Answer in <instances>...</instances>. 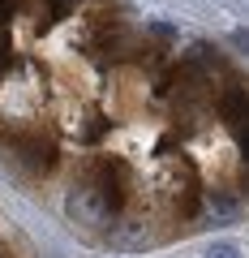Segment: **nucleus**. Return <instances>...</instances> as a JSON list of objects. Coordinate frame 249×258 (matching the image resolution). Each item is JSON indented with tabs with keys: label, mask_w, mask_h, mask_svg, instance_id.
I'll use <instances>...</instances> for the list:
<instances>
[{
	"label": "nucleus",
	"mask_w": 249,
	"mask_h": 258,
	"mask_svg": "<svg viewBox=\"0 0 249 258\" xmlns=\"http://www.w3.org/2000/svg\"><path fill=\"white\" fill-rule=\"evenodd\" d=\"M65 211H69V220H73L77 228H86V232H99L103 224H112V207L103 203V194L95 189V185H77V189H69Z\"/></svg>",
	"instance_id": "nucleus-1"
},
{
	"label": "nucleus",
	"mask_w": 249,
	"mask_h": 258,
	"mask_svg": "<svg viewBox=\"0 0 249 258\" xmlns=\"http://www.w3.org/2000/svg\"><path fill=\"white\" fill-rule=\"evenodd\" d=\"M9 155H13V164H22L26 172H47L56 147L47 138H39V134H13L9 138Z\"/></svg>",
	"instance_id": "nucleus-2"
},
{
	"label": "nucleus",
	"mask_w": 249,
	"mask_h": 258,
	"mask_svg": "<svg viewBox=\"0 0 249 258\" xmlns=\"http://www.w3.org/2000/svg\"><path fill=\"white\" fill-rule=\"evenodd\" d=\"M108 241H112L116 249H125V254H133V249L155 245V232H150V224H142V220H125V224H116V228H112Z\"/></svg>",
	"instance_id": "nucleus-3"
},
{
	"label": "nucleus",
	"mask_w": 249,
	"mask_h": 258,
	"mask_svg": "<svg viewBox=\"0 0 249 258\" xmlns=\"http://www.w3.org/2000/svg\"><path fill=\"white\" fill-rule=\"evenodd\" d=\"M236 211H240V203L228 198V194H211V198H206V215H211V220H236Z\"/></svg>",
	"instance_id": "nucleus-4"
},
{
	"label": "nucleus",
	"mask_w": 249,
	"mask_h": 258,
	"mask_svg": "<svg viewBox=\"0 0 249 258\" xmlns=\"http://www.w3.org/2000/svg\"><path fill=\"white\" fill-rule=\"evenodd\" d=\"M202 258H240V249L236 245H232V241H215V245L211 249H206V254Z\"/></svg>",
	"instance_id": "nucleus-5"
},
{
	"label": "nucleus",
	"mask_w": 249,
	"mask_h": 258,
	"mask_svg": "<svg viewBox=\"0 0 249 258\" xmlns=\"http://www.w3.org/2000/svg\"><path fill=\"white\" fill-rule=\"evenodd\" d=\"M73 5H77V0H52V22H56V18H65Z\"/></svg>",
	"instance_id": "nucleus-6"
},
{
	"label": "nucleus",
	"mask_w": 249,
	"mask_h": 258,
	"mask_svg": "<svg viewBox=\"0 0 249 258\" xmlns=\"http://www.w3.org/2000/svg\"><path fill=\"white\" fill-rule=\"evenodd\" d=\"M150 30H155V35H159V39H172V35H176V30H172V26H168V22H155V26H150Z\"/></svg>",
	"instance_id": "nucleus-7"
},
{
	"label": "nucleus",
	"mask_w": 249,
	"mask_h": 258,
	"mask_svg": "<svg viewBox=\"0 0 249 258\" xmlns=\"http://www.w3.org/2000/svg\"><path fill=\"white\" fill-rule=\"evenodd\" d=\"M0 78H5V52H0Z\"/></svg>",
	"instance_id": "nucleus-8"
}]
</instances>
